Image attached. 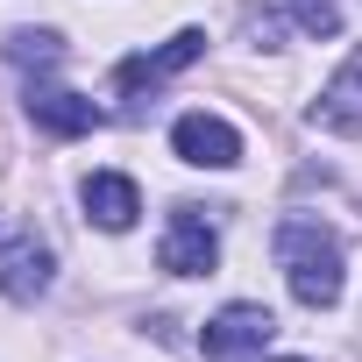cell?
Wrapping results in <instances>:
<instances>
[{
	"mask_svg": "<svg viewBox=\"0 0 362 362\" xmlns=\"http://www.w3.org/2000/svg\"><path fill=\"white\" fill-rule=\"evenodd\" d=\"M277 270H284V284H291V298L298 305H334L341 298V284H348V270H341V242L320 228V221H305V214H291V221H277Z\"/></svg>",
	"mask_w": 362,
	"mask_h": 362,
	"instance_id": "6da1fadb",
	"label": "cell"
},
{
	"mask_svg": "<svg viewBox=\"0 0 362 362\" xmlns=\"http://www.w3.org/2000/svg\"><path fill=\"white\" fill-rule=\"evenodd\" d=\"M277 362H298V355H277Z\"/></svg>",
	"mask_w": 362,
	"mask_h": 362,
	"instance_id": "7c38bea8",
	"label": "cell"
},
{
	"mask_svg": "<svg viewBox=\"0 0 362 362\" xmlns=\"http://www.w3.org/2000/svg\"><path fill=\"white\" fill-rule=\"evenodd\" d=\"M78 199H86V221H93V228H107V235H128V228H135V214H142L135 177H121V170H93Z\"/></svg>",
	"mask_w": 362,
	"mask_h": 362,
	"instance_id": "8992f818",
	"label": "cell"
},
{
	"mask_svg": "<svg viewBox=\"0 0 362 362\" xmlns=\"http://www.w3.org/2000/svg\"><path fill=\"white\" fill-rule=\"evenodd\" d=\"M0 291H8L15 305H36L50 291V249L15 235V242H0Z\"/></svg>",
	"mask_w": 362,
	"mask_h": 362,
	"instance_id": "52a82bcc",
	"label": "cell"
},
{
	"mask_svg": "<svg viewBox=\"0 0 362 362\" xmlns=\"http://www.w3.org/2000/svg\"><path fill=\"white\" fill-rule=\"evenodd\" d=\"M270 334H277V320H270V305H221L206 327H199V348L214 355V362H228V355H256V348H270Z\"/></svg>",
	"mask_w": 362,
	"mask_h": 362,
	"instance_id": "3957f363",
	"label": "cell"
},
{
	"mask_svg": "<svg viewBox=\"0 0 362 362\" xmlns=\"http://www.w3.org/2000/svg\"><path fill=\"white\" fill-rule=\"evenodd\" d=\"M291 15H298L305 36H334V29H341V8H334V0H291Z\"/></svg>",
	"mask_w": 362,
	"mask_h": 362,
	"instance_id": "8fae6325",
	"label": "cell"
},
{
	"mask_svg": "<svg viewBox=\"0 0 362 362\" xmlns=\"http://www.w3.org/2000/svg\"><path fill=\"white\" fill-rule=\"evenodd\" d=\"M8 57H15V64H36V71H43V64H57V57H64V43H57L50 29H15Z\"/></svg>",
	"mask_w": 362,
	"mask_h": 362,
	"instance_id": "30bf717a",
	"label": "cell"
},
{
	"mask_svg": "<svg viewBox=\"0 0 362 362\" xmlns=\"http://www.w3.org/2000/svg\"><path fill=\"white\" fill-rule=\"evenodd\" d=\"M313 121H320V128H334V135H362V50L327 78V93H320Z\"/></svg>",
	"mask_w": 362,
	"mask_h": 362,
	"instance_id": "ba28073f",
	"label": "cell"
},
{
	"mask_svg": "<svg viewBox=\"0 0 362 362\" xmlns=\"http://www.w3.org/2000/svg\"><path fill=\"white\" fill-rule=\"evenodd\" d=\"M170 149L185 156V163H199V170H235L242 163V135L221 114H185V121L170 128Z\"/></svg>",
	"mask_w": 362,
	"mask_h": 362,
	"instance_id": "277c9868",
	"label": "cell"
},
{
	"mask_svg": "<svg viewBox=\"0 0 362 362\" xmlns=\"http://www.w3.org/2000/svg\"><path fill=\"white\" fill-rule=\"evenodd\" d=\"M199 50H206V36H199V29H177L170 43H156V50H142V57H121L114 86H121V93H142V86H163V78H177L185 64H199Z\"/></svg>",
	"mask_w": 362,
	"mask_h": 362,
	"instance_id": "5b68a950",
	"label": "cell"
},
{
	"mask_svg": "<svg viewBox=\"0 0 362 362\" xmlns=\"http://www.w3.org/2000/svg\"><path fill=\"white\" fill-rule=\"evenodd\" d=\"M156 263H163L170 277H206V270L221 263V242H214V228H206V214H199V206H177V214H170Z\"/></svg>",
	"mask_w": 362,
	"mask_h": 362,
	"instance_id": "7a4b0ae2",
	"label": "cell"
},
{
	"mask_svg": "<svg viewBox=\"0 0 362 362\" xmlns=\"http://www.w3.org/2000/svg\"><path fill=\"white\" fill-rule=\"evenodd\" d=\"M29 121L50 135H86V128H100V107L64 93V86H29Z\"/></svg>",
	"mask_w": 362,
	"mask_h": 362,
	"instance_id": "9c48e42d",
	"label": "cell"
}]
</instances>
